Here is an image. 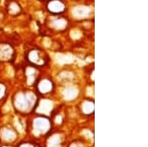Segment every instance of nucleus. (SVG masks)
I'll list each match as a JSON object with an SVG mask.
<instances>
[{"mask_svg": "<svg viewBox=\"0 0 148 147\" xmlns=\"http://www.w3.org/2000/svg\"><path fill=\"white\" fill-rule=\"evenodd\" d=\"M38 102H39L38 94L32 91L18 92L14 95L12 99L14 109L21 115H27L34 112Z\"/></svg>", "mask_w": 148, "mask_h": 147, "instance_id": "f257e3e1", "label": "nucleus"}, {"mask_svg": "<svg viewBox=\"0 0 148 147\" xmlns=\"http://www.w3.org/2000/svg\"><path fill=\"white\" fill-rule=\"evenodd\" d=\"M51 129L52 122L51 118L40 115L36 116L32 124V129L36 136H46L51 133Z\"/></svg>", "mask_w": 148, "mask_h": 147, "instance_id": "f03ea898", "label": "nucleus"}, {"mask_svg": "<svg viewBox=\"0 0 148 147\" xmlns=\"http://www.w3.org/2000/svg\"><path fill=\"white\" fill-rule=\"evenodd\" d=\"M18 138V131L12 125H5L0 129V141L4 144H11Z\"/></svg>", "mask_w": 148, "mask_h": 147, "instance_id": "7ed1b4c3", "label": "nucleus"}, {"mask_svg": "<svg viewBox=\"0 0 148 147\" xmlns=\"http://www.w3.org/2000/svg\"><path fill=\"white\" fill-rule=\"evenodd\" d=\"M53 83L49 78H44L37 83V94L49 95L53 91Z\"/></svg>", "mask_w": 148, "mask_h": 147, "instance_id": "20e7f679", "label": "nucleus"}, {"mask_svg": "<svg viewBox=\"0 0 148 147\" xmlns=\"http://www.w3.org/2000/svg\"><path fill=\"white\" fill-rule=\"evenodd\" d=\"M64 143V138L61 133H53L47 140V147H61Z\"/></svg>", "mask_w": 148, "mask_h": 147, "instance_id": "39448f33", "label": "nucleus"}, {"mask_svg": "<svg viewBox=\"0 0 148 147\" xmlns=\"http://www.w3.org/2000/svg\"><path fill=\"white\" fill-rule=\"evenodd\" d=\"M40 51H32L29 53V56L28 59L31 63H33L34 65L37 66H40V65H44L46 60H45L44 57H40Z\"/></svg>", "mask_w": 148, "mask_h": 147, "instance_id": "423d86ee", "label": "nucleus"}, {"mask_svg": "<svg viewBox=\"0 0 148 147\" xmlns=\"http://www.w3.org/2000/svg\"><path fill=\"white\" fill-rule=\"evenodd\" d=\"M80 109L82 113H84L86 116L93 115V113H94V102H93V100H90V99L84 100L81 103Z\"/></svg>", "mask_w": 148, "mask_h": 147, "instance_id": "0eeeda50", "label": "nucleus"}, {"mask_svg": "<svg viewBox=\"0 0 148 147\" xmlns=\"http://www.w3.org/2000/svg\"><path fill=\"white\" fill-rule=\"evenodd\" d=\"M12 54H13V51L10 47L3 46H0V59L2 60H8L12 57Z\"/></svg>", "mask_w": 148, "mask_h": 147, "instance_id": "6e6552de", "label": "nucleus"}, {"mask_svg": "<svg viewBox=\"0 0 148 147\" xmlns=\"http://www.w3.org/2000/svg\"><path fill=\"white\" fill-rule=\"evenodd\" d=\"M6 95H7V88H6L5 84L0 83V101L5 99Z\"/></svg>", "mask_w": 148, "mask_h": 147, "instance_id": "1a4fd4ad", "label": "nucleus"}, {"mask_svg": "<svg viewBox=\"0 0 148 147\" xmlns=\"http://www.w3.org/2000/svg\"><path fill=\"white\" fill-rule=\"evenodd\" d=\"M17 147H38V145L33 141H21Z\"/></svg>", "mask_w": 148, "mask_h": 147, "instance_id": "9d476101", "label": "nucleus"}, {"mask_svg": "<svg viewBox=\"0 0 148 147\" xmlns=\"http://www.w3.org/2000/svg\"><path fill=\"white\" fill-rule=\"evenodd\" d=\"M70 147H85L83 144H80V143H78V142H74L73 144H71Z\"/></svg>", "mask_w": 148, "mask_h": 147, "instance_id": "9b49d317", "label": "nucleus"}]
</instances>
